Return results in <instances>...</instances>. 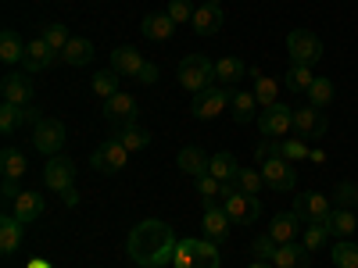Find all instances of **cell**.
<instances>
[{
	"label": "cell",
	"mask_w": 358,
	"mask_h": 268,
	"mask_svg": "<svg viewBox=\"0 0 358 268\" xmlns=\"http://www.w3.org/2000/svg\"><path fill=\"white\" fill-rule=\"evenodd\" d=\"M222 207H226V215L233 225H255L258 215H262V204L255 193H241L233 183L222 186Z\"/></svg>",
	"instance_id": "4"
},
{
	"label": "cell",
	"mask_w": 358,
	"mask_h": 268,
	"mask_svg": "<svg viewBox=\"0 0 358 268\" xmlns=\"http://www.w3.org/2000/svg\"><path fill=\"white\" fill-rule=\"evenodd\" d=\"M297 232H301V218H297L294 211H283V215H276L273 222H268V236H273L280 247L283 244H294Z\"/></svg>",
	"instance_id": "21"
},
{
	"label": "cell",
	"mask_w": 358,
	"mask_h": 268,
	"mask_svg": "<svg viewBox=\"0 0 358 268\" xmlns=\"http://www.w3.org/2000/svg\"><path fill=\"white\" fill-rule=\"evenodd\" d=\"M244 75H248V65L241 61V57H219L215 61V79H222V86L241 82Z\"/></svg>",
	"instance_id": "29"
},
{
	"label": "cell",
	"mask_w": 358,
	"mask_h": 268,
	"mask_svg": "<svg viewBox=\"0 0 358 268\" xmlns=\"http://www.w3.org/2000/svg\"><path fill=\"white\" fill-rule=\"evenodd\" d=\"M65 140H69V129H65V122H57V118H43L40 126H33V147L43 158L62 154Z\"/></svg>",
	"instance_id": "6"
},
{
	"label": "cell",
	"mask_w": 358,
	"mask_h": 268,
	"mask_svg": "<svg viewBox=\"0 0 358 268\" xmlns=\"http://www.w3.org/2000/svg\"><path fill=\"white\" fill-rule=\"evenodd\" d=\"M276 251H280V244L268 232H262V236H255V240H251V258H258V261H273Z\"/></svg>",
	"instance_id": "43"
},
{
	"label": "cell",
	"mask_w": 358,
	"mask_h": 268,
	"mask_svg": "<svg viewBox=\"0 0 358 268\" xmlns=\"http://www.w3.org/2000/svg\"><path fill=\"white\" fill-rule=\"evenodd\" d=\"M136 82H143V86H155V82H158V65H151V61H147V65L140 68Z\"/></svg>",
	"instance_id": "49"
},
{
	"label": "cell",
	"mask_w": 358,
	"mask_h": 268,
	"mask_svg": "<svg viewBox=\"0 0 358 268\" xmlns=\"http://www.w3.org/2000/svg\"><path fill=\"white\" fill-rule=\"evenodd\" d=\"M294 133L297 136H308V140H315V136H322L326 133V114H322V107H294Z\"/></svg>",
	"instance_id": "15"
},
{
	"label": "cell",
	"mask_w": 358,
	"mask_h": 268,
	"mask_svg": "<svg viewBox=\"0 0 358 268\" xmlns=\"http://www.w3.org/2000/svg\"><path fill=\"white\" fill-rule=\"evenodd\" d=\"M236 172H241V165H236V158H233L229 151H219V154L212 158V165H208V175H215L222 186H226V183H236Z\"/></svg>",
	"instance_id": "26"
},
{
	"label": "cell",
	"mask_w": 358,
	"mask_h": 268,
	"mask_svg": "<svg viewBox=\"0 0 358 268\" xmlns=\"http://www.w3.org/2000/svg\"><path fill=\"white\" fill-rule=\"evenodd\" d=\"M143 65H147V61L140 57V50H136V47H115V50H111V72H118V75L136 79Z\"/></svg>",
	"instance_id": "19"
},
{
	"label": "cell",
	"mask_w": 358,
	"mask_h": 268,
	"mask_svg": "<svg viewBox=\"0 0 358 268\" xmlns=\"http://www.w3.org/2000/svg\"><path fill=\"white\" fill-rule=\"evenodd\" d=\"M358 204V183H337V207H351Z\"/></svg>",
	"instance_id": "47"
},
{
	"label": "cell",
	"mask_w": 358,
	"mask_h": 268,
	"mask_svg": "<svg viewBox=\"0 0 358 268\" xmlns=\"http://www.w3.org/2000/svg\"><path fill=\"white\" fill-rule=\"evenodd\" d=\"M54 57H57V50H50V47H47V40H43V36H36V40H29V43H25V57H22V68H25L29 75H36V72H47V68L54 65Z\"/></svg>",
	"instance_id": "14"
},
{
	"label": "cell",
	"mask_w": 358,
	"mask_h": 268,
	"mask_svg": "<svg viewBox=\"0 0 358 268\" xmlns=\"http://www.w3.org/2000/svg\"><path fill=\"white\" fill-rule=\"evenodd\" d=\"M25 168H29V161H25L22 151H15V147H4V151H0V172H4V179H22Z\"/></svg>",
	"instance_id": "31"
},
{
	"label": "cell",
	"mask_w": 358,
	"mask_h": 268,
	"mask_svg": "<svg viewBox=\"0 0 358 268\" xmlns=\"http://www.w3.org/2000/svg\"><path fill=\"white\" fill-rule=\"evenodd\" d=\"M258 107H262V104H258V97H255V89H241V94L233 97V118H236L241 126L251 122Z\"/></svg>",
	"instance_id": "32"
},
{
	"label": "cell",
	"mask_w": 358,
	"mask_h": 268,
	"mask_svg": "<svg viewBox=\"0 0 358 268\" xmlns=\"http://www.w3.org/2000/svg\"><path fill=\"white\" fill-rule=\"evenodd\" d=\"M255 97H258V104L262 107H273V104H280V86H276V79H255Z\"/></svg>",
	"instance_id": "41"
},
{
	"label": "cell",
	"mask_w": 358,
	"mask_h": 268,
	"mask_svg": "<svg viewBox=\"0 0 358 268\" xmlns=\"http://www.w3.org/2000/svg\"><path fill=\"white\" fill-rule=\"evenodd\" d=\"M15 215L29 225V222H36L40 215H43V197L40 193H33V190H22V197L15 200Z\"/></svg>",
	"instance_id": "27"
},
{
	"label": "cell",
	"mask_w": 358,
	"mask_h": 268,
	"mask_svg": "<svg viewBox=\"0 0 358 268\" xmlns=\"http://www.w3.org/2000/svg\"><path fill=\"white\" fill-rule=\"evenodd\" d=\"M40 36L47 40V47H50V50H57V57H62V50H65V47H69V40H72V36H69V29H65V22H47Z\"/></svg>",
	"instance_id": "36"
},
{
	"label": "cell",
	"mask_w": 358,
	"mask_h": 268,
	"mask_svg": "<svg viewBox=\"0 0 358 268\" xmlns=\"http://www.w3.org/2000/svg\"><path fill=\"white\" fill-rule=\"evenodd\" d=\"M194 33L197 36H215L219 29H222V8H212V4H201L194 11Z\"/></svg>",
	"instance_id": "24"
},
{
	"label": "cell",
	"mask_w": 358,
	"mask_h": 268,
	"mask_svg": "<svg viewBox=\"0 0 358 268\" xmlns=\"http://www.w3.org/2000/svg\"><path fill=\"white\" fill-rule=\"evenodd\" d=\"M104 118H108L111 129H126L129 122L140 118V107H136V100L129 94H115L111 100H104Z\"/></svg>",
	"instance_id": "13"
},
{
	"label": "cell",
	"mask_w": 358,
	"mask_h": 268,
	"mask_svg": "<svg viewBox=\"0 0 358 268\" xmlns=\"http://www.w3.org/2000/svg\"><path fill=\"white\" fill-rule=\"evenodd\" d=\"M90 165H94L97 172H108V175H115V172H122L126 165H129V151H126V143L118 140V136H111V140H104L94 154H90Z\"/></svg>",
	"instance_id": "7"
},
{
	"label": "cell",
	"mask_w": 358,
	"mask_h": 268,
	"mask_svg": "<svg viewBox=\"0 0 358 268\" xmlns=\"http://www.w3.org/2000/svg\"><path fill=\"white\" fill-rule=\"evenodd\" d=\"M62 61L65 65H72V68H79V65H90V61H94V43H90V40H69V47L62 50Z\"/></svg>",
	"instance_id": "28"
},
{
	"label": "cell",
	"mask_w": 358,
	"mask_h": 268,
	"mask_svg": "<svg viewBox=\"0 0 358 268\" xmlns=\"http://www.w3.org/2000/svg\"><path fill=\"white\" fill-rule=\"evenodd\" d=\"M337 268H358V244L355 240H337V247L330 251Z\"/></svg>",
	"instance_id": "38"
},
{
	"label": "cell",
	"mask_w": 358,
	"mask_h": 268,
	"mask_svg": "<svg viewBox=\"0 0 358 268\" xmlns=\"http://www.w3.org/2000/svg\"><path fill=\"white\" fill-rule=\"evenodd\" d=\"M197 193L204 200V207H219V197H222V183L215 175H201L197 179Z\"/></svg>",
	"instance_id": "40"
},
{
	"label": "cell",
	"mask_w": 358,
	"mask_h": 268,
	"mask_svg": "<svg viewBox=\"0 0 358 268\" xmlns=\"http://www.w3.org/2000/svg\"><path fill=\"white\" fill-rule=\"evenodd\" d=\"M280 151H283L287 161H305V158H308V147H305L301 140H283Z\"/></svg>",
	"instance_id": "48"
},
{
	"label": "cell",
	"mask_w": 358,
	"mask_h": 268,
	"mask_svg": "<svg viewBox=\"0 0 358 268\" xmlns=\"http://www.w3.org/2000/svg\"><path fill=\"white\" fill-rule=\"evenodd\" d=\"M179 86L187 89V94H204V89L215 86V61L204 54H187L183 61H179Z\"/></svg>",
	"instance_id": "2"
},
{
	"label": "cell",
	"mask_w": 358,
	"mask_h": 268,
	"mask_svg": "<svg viewBox=\"0 0 358 268\" xmlns=\"http://www.w3.org/2000/svg\"><path fill=\"white\" fill-rule=\"evenodd\" d=\"M241 193H258L262 186H265V179H262V172L258 168H244L241 165V172H236V183H233Z\"/></svg>",
	"instance_id": "42"
},
{
	"label": "cell",
	"mask_w": 358,
	"mask_h": 268,
	"mask_svg": "<svg viewBox=\"0 0 358 268\" xmlns=\"http://www.w3.org/2000/svg\"><path fill=\"white\" fill-rule=\"evenodd\" d=\"M334 97H337V89H334L330 79H312V86H308V104L312 107H330Z\"/></svg>",
	"instance_id": "33"
},
{
	"label": "cell",
	"mask_w": 358,
	"mask_h": 268,
	"mask_svg": "<svg viewBox=\"0 0 358 268\" xmlns=\"http://www.w3.org/2000/svg\"><path fill=\"white\" fill-rule=\"evenodd\" d=\"M22 236H25V222L18 215L0 218V254H15L22 247Z\"/></svg>",
	"instance_id": "20"
},
{
	"label": "cell",
	"mask_w": 358,
	"mask_h": 268,
	"mask_svg": "<svg viewBox=\"0 0 358 268\" xmlns=\"http://www.w3.org/2000/svg\"><path fill=\"white\" fill-rule=\"evenodd\" d=\"M43 183L54 190V193H65L76 186V161L65 158V154H54L47 158V168H43Z\"/></svg>",
	"instance_id": "11"
},
{
	"label": "cell",
	"mask_w": 358,
	"mask_h": 268,
	"mask_svg": "<svg viewBox=\"0 0 358 268\" xmlns=\"http://www.w3.org/2000/svg\"><path fill=\"white\" fill-rule=\"evenodd\" d=\"M287 54H290V65H319L322 61V40L315 33H308V29H294V33L287 36Z\"/></svg>",
	"instance_id": "5"
},
{
	"label": "cell",
	"mask_w": 358,
	"mask_h": 268,
	"mask_svg": "<svg viewBox=\"0 0 358 268\" xmlns=\"http://www.w3.org/2000/svg\"><path fill=\"white\" fill-rule=\"evenodd\" d=\"M0 94H4V100H8V104L25 107L29 100H33V82H29L22 72H8L4 79H0Z\"/></svg>",
	"instance_id": "17"
},
{
	"label": "cell",
	"mask_w": 358,
	"mask_h": 268,
	"mask_svg": "<svg viewBox=\"0 0 358 268\" xmlns=\"http://www.w3.org/2000/svg\"><path fill=\"white\" fill-rule=\"evenodd\" d=\"M326 229H330V236L334 240H351L355 236V229H358V218H355V211L351 207H334L330 215H326V222H322Z\"/></svg>",
	"instance_id": "18"
},
{
	"label": "cell",
	"mask_w": 358,
	"mask_h": 268,
	"mask_svg": "<svg viewBox=\"0 0 358 268\" xmlns=\"http://www.w3.org/2000/svg\"><path fill=\"white\" fill-rule=\"evenodd\" d=\"M334 236H330V229H326L322 222H308V229H305V236H301V244L315 254V251H322L326 244H330Z\"/></svg>",
	"instance_id": "39"
},
{
	"label": "cell",
	"mask_w": 358,
	"mask_h": 268,
	"mask_svg": "<svg viewBox=\"0 0 358 268\" xmlns=\"http://www.w3.org/2000/svg\"><path fill=\"white\" fill-rule=\"evenodd\" d=\"M62 197H65V204H69V207H72V204H76V200H79V190H76V186H72V190H65V193H62Z\"/></svg>",
	"instance_id": "51"
},
{
	"label": "cell",
	"mask_w": 358,
	"mask_h": 268,
	"mask_svg": "<svg viewBox=\"0 0 358 268\" xmlns=\"http://www.w3.org/2000/svg\"><path fill=\"white\" fill-rule=\"evenodd\" d=\"M280 143H283V140H273V136H265V140H262V143L255 147V161L262 165V161H268V158H283Z\"/></svg>",
	"instance_id": "46"
},
{
	"label": "cell",
	"mask_w": 358,
	"mask_h": 268,
	"mask_svg": "<svg viewBox=\"0 0 358 268\" xmlns=\"http://www.w3.org/2000/svg\"><path fill=\"white\" fill-rule=\"evenodd\" d=\"M194 11H197V8L190 4V0H169V11H165V15L179 25V22H194Z\"/></svg>",
	"instance_id": "45"
},
{
	"label": "cell",
	"mask_w": 358,
	"mask_h": 268,
	"mask_svg": "<svg viewBox=\"0 0 358 268\" xmlns=\"http://www.w3.org/2000/svg\"><path fill=\"white\" fill-rule=\"evenodd\" d=\"M258 129H262V136L283 140V136L294 129V107H287V104L262 107V114H258Z\"/></svg>",
	"instance_id": "10"
},
{
	"label": "cell",
	"mask_w": 358,
	"mask_h": 268,
	"mask_svg": "<svg viewBox=\"0 0 358 268\" xmlns=\"http://www.w3.org/2000/svg\"><path fill=\"white\" fill-rule=\"evenodd\" d=\"M118 79H122L118 72L104 68V72H97V75H94V82H90V86H94V94H97L101 100H111L115 94H122V89H118Z\"/></svg>",
	"instance_id": "34"
},
{
	"label": "cell",
	"mask_w": 358,
	"mask_h": 268,
	"mask_svg": "<svg viewBox=\"0 0 358 268\" xmlns=\"http://www.w3.org/2000/svg\"><path fill=\"white\" fill-rule=\"evenodd\" d=\"M118 140L126 143V151H143V147H151V133L140 129L136 122H129L126 129H118Z\"/></svg>",
	"instance_id": "37"
},
{
	"label": "cell",
	"mask_w": 358,
	"mask_h": 268,
	"mask_svg": "<svg viewBox=\"0 0 358 268\" xmlns=\"http://www.w3.org/2000/svg\"><path fill=\"white\" fill-rule=\"evenodd\" d=\"M248 268H276V265H273V261H258V258H251Z\"/></svg>",
	"instance_id": "52"
},
{
	"label": "cell",
	"mask_w": 358,
	"mask_h": 268,
	"mask_svg": "<svg viewBox=\"0 0 358 268\" xmlns=\"http://www.w3.org/2000/svg\"><path fill=\"white\" fill-rule=\"evenodd\" d=\"M334 211V204L326 193H297L294 197V215L301 218V222H326V215Z\"/></svg>",
	"instance_id": "12"
},
{
	"label": "cell",
	"mask_w": 358,
	"mask_h": 268,
	"mask_svg": "<svg viewBox=\"0 0 358 268\" xmlns=\"http://www.w3.org/2000/svg\"><path fill=\"white\" fill-rule=\"evenodd\" d=\"M233 89L229 86H212V89H204V94H197L194 97V118L197 122H208V118H215V114H222V107H229L233 104Z\"/></svg>",
	"instance_id": "8"
},
{
	"label": "cell",
	"mask_w": 358,
	"mask_h": 268,
	"mask_svg": "<svg viewBox=\"0 0 358 268\" xmlns=\"http://www.w3.org/2000/svg\"><path fill=\"white\" fill-rule=\"evenodd\" d=\"M258 172H262V179H265V186H268V190H276V193H287V190L297 186L294 161H287V158H268V161H262Z\"/></svg>",
	"instance_id": "9"
},
{
	"label": "cell",
	"mask_w": 358,
	"mask_h": 268,
	"mask_svg": "<svg viewBox=\"0 0 358 268\" xmlns=\"http://www.w3.org/2000/svg\"><path fill=\"white\" fill-rule=\"evenodd\" d=\"M204 4H212V8H222V0H204Z\"/></svg>",
	"instance_id": "53"
},
{
	"label": "cell",
	"mask_w": 358,
	"mask_h": 268,
	"mask_svg": "<svg viewBox=\"0 0 358 268\" xmlns=\"http://www.w3.org/2000/svg\"><path fill=\"white\" fill-rule=\"evenodd\" d=\"M176 247H179L176 232L162 218L136 222L129 229V240H126V254L140 268H165V265H172L176 261Z\"/></svg>",
	"instance_id": "1"
},
{
	"label": "cell",
	"mask_w": 358,
	"mask_h": 268,
	"mask_svg": "<svg viewBox=\"0 0 358 268\" xmlns=\"http://www.w3.org/2000/svg\"><path fill=\"white\" fill-rule=\"evenodd\" d=\"M18 126H22V107L4 100V107H0V133H4V136H11Z\"/></svg>",
	"instance_id": "44"
},
{
	"label": "cell",
	"mask_w": 358,
	"mask_h": 268,
	"mask_svg": "<svg viewBox=\"0 0 358 268\" xmlns=\"http://www.w3.org/2000/svg\"><path fill=\"white\" fill-rule=\"evenodd\" d=\"M172 268H222L219 244H212V240H194V236H190V240H179Z\"/></svg>",
	"instance_id": "3"
},
{
	"label": "cell",
	"mask_w": 358,
	"mask_h": 268,
	"mask_svg": "<svg viewBox=\"0 0 358 268\" xmlns=\"http://www.w3.org/2000/svg\"><path fill=\"white\" fill-rule=\"evenodd\" d=\"M22 57H25V43L18 40V33H15V29H4V33H0V61L18 65Z\"/></svg>",
	"instance_id": "30"
},
{
	"label": "cell",
	"mask_w": 358,
	"mask_h": 268,
	"mask_svg": "<svg viewBox=\"0 0 358 268\" xmlns=\"http://www.w3.org/2000/svg\"><path fill=\"white\" fill-rule=\"evenodd\" d=\"M276 268H312V251L305 244H283L273 258Z\"/></svg>",
	"instance_id": "23"
},
{
	"label": "cell",
	"mask_w": 358,
	"mask_h": 268,
	"mask_svg": "<svg viewBox=\"0 0 358 268\" xmlns=\"http://www.w3.org/2000/svg\"><path fill=\"white\" fill-rule=\"evenodd\" d=\"M176 165H179V172H183V175L201 179V175H208V165H212V158H208L201 147H183V151H179V158H176Z\"/></svg>",
	"instance_id": "22"
},
{
	"label": "cell",
	"mask_w": 358,
	"mask_h": 268,
	"mask_svg": "<svg viewBox=\"0 0 358 268\" xmlns=\"http://www.w3.org/2000/svg\"><path fill=\"white\" fill-rule=\"evenodd\" d=\"M312 79H315V75H312V68H305V65H290L287 75H283V82H287L290 94H308Z\"/></svg>",
	"instance_id": "35"
},
{
	"label": "cell",
	"mask_w": 358,
	"mask_h": 268,
	"mask_svg": "<svg viewBox=\"0 0 358 268\" xmlns=\"http://www.w3.org/2000/svg\"><path fill=\"white\" fill-rule=\"evenodd\" d=\"M140 33H143L147 40H155V43H165V40H172V33H176V22H172L169 15H147V18L140 22Z\"/></svg>",
	"instance_id": "25"
},
{
	"label": "cell",
	"mask_w": 358,
	"mask_h": 268,
	"mask_svg": "<svg viewBox=\"0 0 358 268\" xmlns=\"http://www.w3.org/2000/svg\"><path fill=\"white\" fill-rule=\"evenodd\" d=\"M22 197V190H18V179H4V200H18Z\"/></svg>",
	"instance_id": "50"
},
{
	"label": "cell",
	"mask_w": 358,
	"mask_h": 268,
	"mask_svg": "<svg viewBox=\"0 0 358 268\" xmlns=\"http://www.w3.org/2000/svg\"><path fill=\"white\" fill-rule=\"evenodd\" d=\"M229 215H226V207H204V222H201V229H204V240H212V244H226L229 240Z\"/></svg>",
	"instance_id": "16"
}]
</instances>
